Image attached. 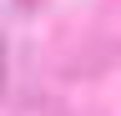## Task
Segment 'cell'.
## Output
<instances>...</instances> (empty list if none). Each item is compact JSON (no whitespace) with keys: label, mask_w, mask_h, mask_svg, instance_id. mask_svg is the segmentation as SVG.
Here are the masks:
<instances>
[{"label":"cell","mask_w":121,"mask_h":116,"mask_svg":"<svg viewBox=\"0 0 121 116\" xmlns=\"http://www.w3.org/2000/svg\"><path fill=\"white\" fill-rule=\"evenodd\" d=\"M0 86H5V46H0Z\"/></svg>","instance_id":"obj_1"}]
</instances>
